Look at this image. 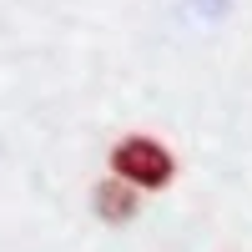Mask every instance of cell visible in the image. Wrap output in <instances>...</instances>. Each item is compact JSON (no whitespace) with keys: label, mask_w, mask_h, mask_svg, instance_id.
<instances>
[{"label":"cell","mask_w":252,"mask_h":252,"mask_svg":"<svg viewBox=\"0 0 252 252\" xmlns=\"http://www.w3.org/2000/svg\"><path fill=\"white\" fill-rule=\"evenodd\" d=\"M111 172H116V182H126L136 192V187H166L172 172H177V161L152 136H126V141H116V152H111Z\"/></svg>","instance_id":"1"},{"label":"cell","mask_w":252,"mask_h":252,"mask_svg":"<svg viewBox=\"0 0 252 252\" xmlns=\"http://www.w3.org/2000/svg\"><path fill=\"white\" fill-rule=\"evenodd\" d=\"M91 207H96L106 222H131V217H136V192H131L126 182L111 177V182H101L96 192H91Z\"/></svg>","instance_id":"2"}]
</instances>
